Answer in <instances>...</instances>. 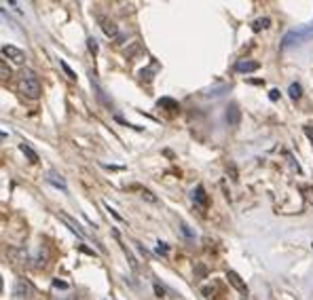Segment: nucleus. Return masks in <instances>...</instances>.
<instances>
[{
  "label": "nucleus",
  "instance_id": "nucleus-1",
  "mask_svg": "<svg viewBox=\"0 0 313 300\" xmlns=\"http://www.w3.org/2000/svg\"><path fill=\"white\" fill-rule=\"evenodd\" d=\"M19 93L28 99H38L43 93V87L36 78V72L30 68H24L22 74H19Z\"/></svg>",
  "mask_w": 313,
  "mask_h": 300
},
{
  "label": "nucleus",
  "instance_id": "nucleus-2",
  "mask_svg": "<svg viewBox=\"0 0 313 300\" xmlns=\"http://www.w3.org/2000/svg\"><path fill=\"white\" fill-rule=\"evenodd\" d=\"M311 36H313V24L305 26L301 30H290V32H286V36L282 38V49H290L294 45H301V43H305Z\"/></svg>",
  "mask_w": 313,
  "mask_h": 300
},
{
  "label": "nucleus",
  "instance_id": "nucleus-3",
  "mask_svg": "<svg viewBox=\"0 0 313 300\" xmlns=\"http://www.w3.org/2000/svg\"><path fill=\"white\" fill-rule=\"evenodd\" d=\"M34 294H36V288H34L28 279L19 277L15 281V288H13V296L15 298H34Z\"/></svg>",
  "mask_w": 313,
  "mask_h": 300
},
{
  "label": "nucleus",
  "instance_id": "nucleus-4",
  "mask_svg": "<svg viewBox=\"0 0 313 300\" xmlns=\"http://www.w3.org/2000/svg\"><path fill=\"white\" fill-rule=\"evenodd\" d=\"M97 24H100L102 32L106 34L108 38H112V41H116V43H121V41H123V36H121V34H119V28H116V24H114V22H110L108 17H97Z\"/></svg>",
  "mask_w": 313,
  "mask_h": 300
},
{
  "label": "nucleus",
  "instance_id": "nucleus-5",
  "mask_svg": "<svg viewBox=\"0 0 313 300\" xmlns=\"http://www.w3.org/2000/svg\"><path fill=\"white\" fill-rule=\"evenodd\" d=\"M3 55H5V59H11L15 64H24L26 62V53L22 49L13 47V45H5L3 47Z\"/></svg>",
  "mask_w": 313,
  "mask_h": 300
},
{
  "label": "nucleus",
  "instance_id": "nucleus-6",
  "mask_svg": "<svg viewBox=\"0 0 313 300\" xmlns=\"http://www.w3.org/2000/svg\"><path fill=\"white\" fill-rule=\"evenodd\" d=\"M227 279H229V284L243 296V298H246L248 296V286H246V281H243L235 271H227Z\"/></svg>",
  "mask_w": 313,
  "mask_h": 300
},
{
  "label": "nucleus",
  "instance_id": "nucleus-7",
  "mask_svg": "<svg viewBox=\"0 0 313 300\" xmlns=\"http://www.w3.org/2000/svg\"><path fill=\"white\" fill-rule=\"evenodd\" d=\"M258 68H260V64L252 62V59H239V62H235V72H239V74H252V72H256Z\"/></svg>",
  "mask_w": 313,
  "mask_h": 300
},
{
  "label": "nucleus",
  "instance_id": "nucleus-8",
  "mask_svg": "<svg viewBox=\"0 0 313 300\" xmlns=\"http://www.w3.org/2000/svg\"><path fill=\"white\" fill-rule=\"evenodd\" d=\"M57 218H60V220H62V222H64L68 228H70V233H74L76 237H81V239H85V237H87L83 228H81V226H79V224H76V222H74L70 216H68V214H64V211H60V214H57Z\"/></svg>",
  "mask_w": 313,
  "mask_h": 300
},
{
  "label": "nucleus",
  "instance_id": "nucleus-9",
  "mask_svg": "<svg viewBox=\"0 0 313 300\" xmlns=\"http://www.w3.org/2000/svg\"><path fill=\"white\" fill-rule=\"evenodd\" d=\"M89 76H91V87H93V91H95V97H97V99H100V102H102L104 106H106V108H112V102H110V99L106 97V91H104V89H102V85L97 83V78H95V74L91 72Z\"/></svg>",
  "mask_w": 313,
  "mask_h": 300
},
{
  "label": "nucleus",
  "instance_id": "nucleus-10",
  "mask_svg": "<svg viewBox=\"0 0 313 300\" xmlns=\"http://www.w3.org/2000/svg\"><path fill=\"white\" fill-rule=\"evenodd\" d=\"M49 184H53L55 188H60V190H64V192H68V186H66V180L62 178V173H57L55 169H51L49 173H47V178H45Z\"/></svg>",
  "mask_w": 313,
  "mask_h": 300
},
{
  "label": "nucleus",
  "instance_id": "nucleus-11",
  "mask_svg": "<svg viewBox=\"0 0 313 300\" xmlns=\"http://www.w3.org/2000/svg\"><path fill=\"white\" fill-rule=\"evenodd\" d=\"M190 197H193V201L199 205V207H207V195H205V188L199 184V186H195L193 188V192H190Z\"/></svg>",
  "mask_w": 313,
  "mask_h": 300
},
{
  "label": "nucleus",
  "instance_id": "nucleus-12",
  "mask_svg": "<svg viewBox=\"0 0 313 300\" xmlns=\"http://www.w3.org/2000/svg\"><path fill=\"white\" fill-rule=\"evenodd\" d=\"M239 118H241V112H239V106L237 104H231L227 108V123L231 127H237L239 125Z\"/></svg>",
  "mask_w": 313,
  "mask_h": 300
},
{
  "label": "nucleus",
  "instance_id": "nucleus-13",
  "mask_svg": "<svg viewBox=\"0 0 313 300\" xmlns=\"http://www.w3.org/2000/svg\"><path fill=\"white\" fill-rule=\"evenodd\" d=\"M156 104H159V108H167V110H171V112L180 110V104H178L176 99H171V97H161Z\"/></svg>",
  "mask_w": 313,
  "mask_h": 300
},
{
  "label": "nucleus",
  "instance_id": "nucleus-14",
  "mask_svg": "<svg viewBox=\"0 0 313 300\" xmlns=\"http://www.w3.org/2000/svg\"><path fill=\"white\" fill-rule=\"evenodd\" d=\"M19 150H22V152L28 156V161H30V163H38V154L34 152V150H32V148H30L26 142H24V144H19Z\"/></svg>",
  "mask_w": 313,
  "mask_h": 300
},
{
  "label": "nucleus",
  "instance_id": "nucleus-15",
  "mask_svg": "<svg viewBox=\"0 0 313 300\" xmlns=\"http://www.w3.org/2000/svg\"><path fill=\"white\" fill-rule=\"evenodd\" d=\"M288 95H290L292 99H301V95H303V87H301L299 83H292V85L288 87Z\"/></svg>",
  "mask_w": 313,
  "mask_h": 300
},
{
  "label": "nucleus",
  "instance_id": "nucleus-16",
  "mask_svg": "<svg viewBox=\"0 0 313 300\" xmlns=\"http://www.w3.org/2000/svg\"><path fill=\"white\" fill-rule=\"evenodd\" d=\"M271 26V19L269 17H260V19H256L254 24H252V30L254 32H260V30H265V28H269Z\"/></svg>",
  "mask_w": 313,
  "mask_h": 300
},
{
  "label": "nucleus",
  "instance_id": "nucleus-17",
  "mask_svg": "<svg viewBox=\"0 0 313 300\" xmlns=\"http://www.w3.org/2000/svg\"><path fill=\"white\" fill-rule=\"evenodd\" d=\"M60 66H62V70H64V72L68 74V78H72V81H76V72H74V70L70 68V66H68L64 59H60Z\"/></svg>",
  "mask_w": 313,
  "mask_h": 300
},
{
  "label": "nucleus",
  "instance_id": "nucleus-18",
  "mask_svg": "<svg viewBox=\"0 0 313 300\" xmlns=\"http://www.w3.org/2000/svg\"><path fill=\"white\" fill-rule=\"evenodd\" d=\"M156 254H159V256H167L169 254V245L159 241V243H156Z\"/></svg>",
  "mask_w": 313,
  "mask_h": 300
},
{
  "label": "nucleus",
  "instance_id": "nucleus-19",
  "mask_svg": "<svg viewBox=\"0 0 313 300\" xmlns=\"http://www.w3.org/2000/svg\"><path fill=\"white\" fill-rule=\"evenodd\" d=\"M87 47H89L91 55H97V41H95L93 36H89V38H87Z\"/></svg>",
  "mask_w": 313,
  "mask_h": 300
},
{
  "label": "nucleus",
  "instance_id": "nucleus-20",
  "mask_svg": "<svg viewBox=\"0 0 313 300\" xmlns=\"http://www.w3.org/2000/svg\"><path fill=\"white\" fill-rule=\"evenodd\" d=\"M0 72H3V78H11V70L7 68V59H3V64H0Z\"/></svg>",
  "mask_w": 313,
  "mask_h": 300
},
{
  "label": "nucleus",
  "instance_id": "nucleus-21",
  "mask_svg": "<svg viewBox=\"0 0 313 300\" xmlns=\"http://www.w3.org/2000/svg\"><path fill=\"white\" fill-rule=\"evenodd\" d=\"M104 207H106V209H108V214H110V216H112L114 220H119V222H123V216H119V214H116V211H114V209H112V207H110L108 203H104Z\"/></svg>",
  "mask_w": 313,
  "mask_h": 300
},
{
  "label": "nucleus",
  "instance_id": "nucleus-22",
  "mask_svg": "<svg viewBox=\"0 0 313 300\" xmlns=\"http://www.w3.org/2000/svg\"><path fill=\"white\" fill-rule=\"evenodd\" d=\"M152 70H154V68H146V70H140V78H142V81H144V78H146V81H150V78H152V76H150V74H152Z\"/></svg>",
  "mask_w": 313,
  "mask_h": 300
},
{
  "label": "nucleus",
  "instance_id": "nucleus-23",
  "mask_svg": "<svg viewBox=\"0 0 313 300\" xmlns=\"http://www.w3.org/2000/svg\"><path fill=\"white\" fill-rule=\"evenodd\" d=\"M142 197H144V199H148L150 203H156V197H152V192H150V190H146V188L142 190Z\"/></svg>",
  "mask_w": 313,
  "mask_h": 300
},
{
  "label": "nucleus",
  "instance_id": "nucleus-24",
  "mask_svg": "<svg viewBox=\"0 0 313 300\" xmlns=\"http://www.w3.org/2000/svg\"><path fill=\"white\" fill-rule=\"evenodd\" d=\"M180 231H182V235H186V237H188V239H190V237H193V233H190V228H188V226H186V224H184V222H182V224H180Z\"/></svg>",
  "mask_w": 313,
  "mask_h": 300
},
{
  "label": "nucleus",
  "instance_id": "nucleus-25",
  "mask_svg": "<svg viewBox=\"0 0 313 300\" xmlns=\"http://www.w3.org/2000/svg\"><path fill=\"white\" fill-rule=\"evenodd\" d=\"M53 288H62V290H68V284H66V281H60V279H53Z\"/></svg>",
  "mask_w": 313,
  "mask_h": 300
},
{
  "label": "nucleus",
  "instance_id": "nucleus-26",
  "mask_svg": "<svg viewBox=\"0 0 313 300\" xmlns=\"http://www.w3.org/2000/svg\"><path fill=\"white\" fill-rule=\"evenodd\" d=\"M154 292H156V296H159V298H163V296H165V290H163L159 284H154Z\"/></svg>",
  "mask_w": 313,
  "mask_h": 300
},
{
  "label": "nucleus",
  "instance_id": "nucleus-27",
  "mask_svg": "<svg viewBox=\"0 0 313 300\" xmlns=\"http://www.w3.org/2000/svg\"><path fill=\"white\" fill-rule=\"evenodd\" d=\"M305 133H307V137L313 142V125H307V127H305Z\"/></svg>",
  "mask_w": 313,
  "mask_h": 300
},
{
  "label": "nucleus",
  "instance_id": "nucleus-28",
  "mask_svg": "<svg viewBox=\"0 0 313 300\" xmlns=\"http://www.w3.org/2000/svg\"><path fill=\"white\" fill-rule=\"evenodd\" d=\"M277 97H280V91H277V89H273V91L269 93V99H271V102H275Z\"/></svg>",
  "mask_w": 313,
  "mask_h": 300
},
{
  "label": "nucleus",
  "instance_id": "nucleus-29",
  "mask_svg": "<svg viewBox=\"0 0 313 300\" xmlns=\"http://www.w3.org/2000/svg\"><path fill=\"white\" fill-rule=\"evenodd\" d=\"M81 252H85V254H89V256H95V252H93V250H89V248H85V245H81Z\"/></svg>",
  "mask_w": 313,
  "mask_h": 300
},
{
  "label": "nucleus",
  "instance_id": "nucleus-30",
  "mask_svg": "<svg viewBox=\"0 0 313 300\" xmlns=\"http://www.w3.org/2000/svg\"><path fill=\"white\" fill-rule=\"evenodd\" d=\"M57 300H64V298H57ZM70 300H79V296H70Z\"/></svg>",
  "mask_w": 313,
  "mask_h": 300
},
{
  "label": "nucleus",
  "instance_id": "nucleus-31",
  "mask_svg": "<svg viewBox=\"0 0 313 300\" xmlns=\"http://www.w3.org/2000/svg\"><path fill=\"white\" fill-rule=\"evenodd\" d=\"M243 300H246V298H243Z\"/></svg>",
  "mask_w": 313,
  "mask_h": 300
}]
</instances>
